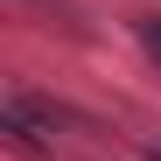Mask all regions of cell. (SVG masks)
Returning a JSON list of instances; mask_svg holds the SVG:
<instances>
[{
    "instance_id": "cell-1",
    "label": "cell",
    "mask_w": 161,
    "mask_h": 161,
    "mask_svg": "<svg viewBox=\"0 0 161 161\" xmlns=\"http://www.w3.org/2000/svg\"><path fill=\"white\" fill-rule=\"evenodd\" d=\"M147 49H154V56H161V21H147Z\"/></svg>"
}]
</instances>
